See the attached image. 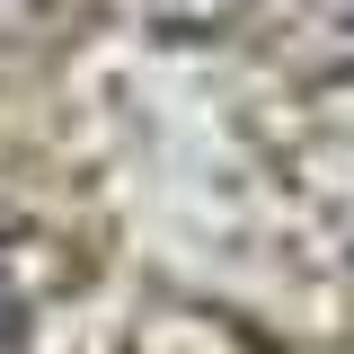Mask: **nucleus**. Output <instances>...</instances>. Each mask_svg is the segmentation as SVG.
I'll return each mask as SVG.
<instances>
[{
	"instance_id": "f257e3e1",
	"label": "nucleus",
	"mask_w": 354,
	"mask_h": 354,
	"mask_svg": "<svg viewBox=\"0 0 354 354\" xmlns=\"http://www.w3.org/2000/svg\"><path fill=\"white\" fill-rule=\"evenodd\" d=\"M0 337H9V283H0Z\"/></svg>"
}]
</instances>
